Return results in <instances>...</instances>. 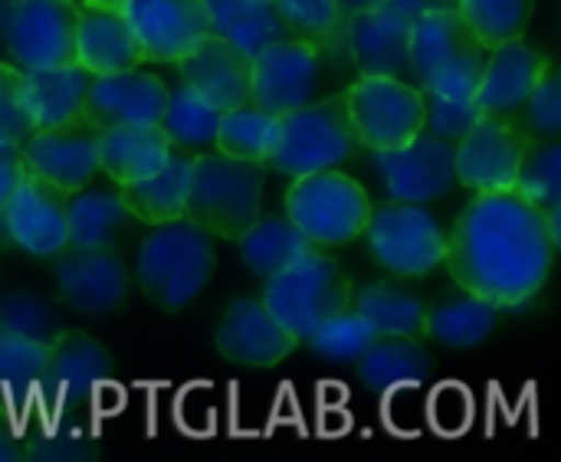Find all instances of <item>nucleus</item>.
<instances>
[{"mask_svg":"<svg viewBox=\"0 0 561 462\" xmlns=\"http://www.w3.org/2000/svg\"><path fill=\"white\" fill-rule=\"evenodd\" d=\"M561 233L516 190L477 194L447 233V269L463 292L519 309L546 286Z\"/></svg>","mask_w":561,"mask_h":462,"instance_id":"f257e3e1","label":"nucleus"},{"mask_svg":"<svg viewBox=\"0 0 561 462\" xmlns=\"http://www.w3.org/2000/svg\"><path fill=\"white\" fill-rule=\"evenodd\" d=\"M214 236L187 217L154 223L135 259V279L141 292L164 312H181L191 305L214 279Z\"/></svg>","mask_w":561,"mask_h":462,"instance_id":"f03ea898","label":"nucleus"},{"mask_svg":"<svg viewBox=\"0 0 561 462\" xmlns=\"http://www.w3.org/2000/svg\"><path fill=\"white\" fill-rule=\"evenodd\" d=\"M490 49L460 20L454 7L424 10L414 16L408 46V76H414L421 92H437L447 99H473L483 79Z\"/></svg>","mask_w":561,"mask_h":462,"instance_id":"7ed1b4c3","label":"nucleus"},{"mask_svg":"<svg viewBox=\"0 0 561 462\" xmlns=\"http://www.w3.org/2000/svg\"><path fill=\"white\" fill-rule=\"evenodd\" d=\"M263 184H266V164L240 161L220 151H201L194 154L191 164L184 217L204 227L210 236L233 243L260 217Z\"/></svg>","mask_w":561,"mask_h":462,"instance_id":"20e7f679","label":"nucleus"},{"mask_svg":"<svg viewBox=\"0 0 561 462\" xmlns=\"http://www.w3.org/2000/svg\"><path fill=\"white\" fill-rule=\"evenodd\" d=\"M358 138L348 122L345 92L299 105L276 122V145L266 158V168L286 177H302L316 171H335L352 161Z\"/></svg>","mask_w":561,"mask_h":462,"instance_id":"39448f33","label":"nucleus"},{"mask_svg":"<svg viewBox=\"0 0 561 462\" xmlns=\"http://www.w3.org/2000/svg\"><path fill=\"white\" fill-rule=\"evenodd\" d=\"M263 305L296 342H306L325 319L352 305V279L325 250H312L266 279Z\"/></svg>","mask_w":561,"mask_h":462,"instance_id":"423d86ee","label":"nucleus"},{"mask_svg":"<svg viewBox=\"0 0 561 462\" xmlns=\"http://www.w3.org/2000/svg\"><path fill=\"white\" fill-rule=\"evenodd\" d=\"M371 207L368 190L339 168L293 177L286 190V217L322 250L358 240Z\"/></svg>","mask_w":561,"mask_h":462,"instance_id":"0eeeda50","label":"nucleus"},{"mask_svg":"<svg viewBox=\"0 0 561 462\" xmlns=\"http://www.w3.org/2000/svg\"><path fill=\"white\" fill-rule=\"evenodd\" d=\"M362 236L371 259L394 279H421L447 256V230L424 204L388 200L371 207Z\"/></svg>","mask_w":561,"mask_h":462,"instance_id":"6e6552de","label":"nucleus"},{"mask_svg":"<svg viewBox=\"0 0 561 462\" xmlns=\"http://www.w3.org/2000/svg\"><path fill=\"white\" fill-rule=\"evenodd\" d=\"M345 102L358 148L391 151L424 131V95L408 79L358 76L345 89Z\"/></svg>","mask_w":561,"mask_h":462,"instance_id":"1a4fd4ad","label":"nucleus"},{"mask_svg":"<svg viewBox=\"0 0 561 462\" xmlns=\"http://www.w3.org/2000/svg\"><path fill=\"white\" fill-rule=\"evenodd\" d=\"M454 7V0H388L345 16V53L358 76H408V46L414 16Z\"/></svg>","mask_w":561,"mask_h":462,"instance_id":"9d476101","label":"nucleus"},{"mask_svg":"<svg viewBox=\"0 0 561 462\" xmlns=\"http://www.w3.org/2000/svg\"><path fill=\"white\" fill-rule=\"evenodd\" d=\"M325 53L306 39L286 36L266 43L253 53V85L250 102L270 115H286L299 105L322 99L325 79Z\"/></svg>","mask_w":561,"mask_h":462,"instance_id":"9b49d317","label":"nucleus"},{"mask_svg":"<svg viewBox=\"0 0 561 462\" xmlns=\"http://www.w3.org/2000/svg\"><path fill=\"white\" fill-rule=\"evenodd\" d=\"M79 0H16L3 46L20 69H53L76 62Z\"/></svg>","mask_w":561,"mask_h":462,"instance_id":"f8f14e48","label":"nucleus"},{"mask_svg":"<svg viewBox=\"0 0 561 462\" xmlns=\"http://www.w3.org/2000/svg\"><path fill=\"white\" fill-rule=\"evenodd\" d=\"M454 151H457V141L421 131L414 141L401 148L371 151V154H375V168L391 200L431 204V200L447 197L457 187Z\"/></svg>","mask_w":561,"mask_h":462,"instance_id":"ddd939ff","label":"nucleus"},{"mask_svg":"<svg viewBox=\"0 0 561 462\" xmlns=\"http://www.w3.org/2000/svg\"><path fill=\"white\" fill-rule=\"evenodd\" d=\"M53 273L62 305L79 315H108L128 299L131 276L112 246H62Z\"/></svg>","mask_w":561,"mask_h":462,"instance_id":"4468645a","label":"nucleus"},{"mask_svg":"<svg viewBox=\"0 0 561 462\" xmlns=\"http://www.w3.org/2000/svg\"><path fill=\"white\" fill-rule=\"evenodd\" d=\"M529 141L533 138L513 118L480 115L457 141V184L470 187L473 194L513 190L516 168Z\"/></svg>","mask_w":561,"mask_h":462,"instance_id":"2eb2a0df","label":"nucleus"},{"mask_svg":"<svg viewBox=\"0 0 561 462\" xmlns=\"http://www.w3.org/2000/svg\"><path fill=\"white\" fill-rule=\"evenodd\" d=\"M20 151L26 171H33L36 177L49 181L66 194L82 190L99 174V128L85 115H76L49 128H36L20 145Z\"/></svg>","mask_w":561,"mask_h":462,"instance_id":"dca6fc26","label":"nucleus"},{"mask_svg":"<svg viewBox=\"0 0 561 462\" xmlns=\"http://www.w3.org/2000/svg\"><path fill=\"white\" fill-rule=\"evenodd\" d=\"M66 190L26 171V177L0 210L3 240L23 250L26 256L53 259L66 246Z\"/></svg>","mask_w":561,"mask_h":462,"instance_id":"f3484780","label":"nucleus"},{"mask_svg":"<svg viewBox=\"0 0 561 462\" xmlns=\"http://www.w3.org/2000/svg\"><path fill=\"white\" fill-rule=\"evenodd\" d=\"M174 66L181 72V82L217 112H227V108L250 102L253 56L224 36L207 33Z\"/></svg>","mask_w":561,"mask_h":462,"instance_id":"a211bd4d","label":"nucleus"},{"mask_svg":"<svg viewBox=\"0 0 561 462\" xmlns=\"http://www.w3.org/2000/svg\"><path fill=\"white\" fill-rule=\"evenodd\" d=\"M164 105H168V85L154 72L135 66L122 72L92 76L82 102V115L99 131H105L118 125H158Z\"/></svg>","mask_w":561,"mask_h":462,"instance_id":"6ab92c4d","label":"nucleus"},{"mask_svg":"<svg viewBox=\"0 0 561 462\" xmlns=\"http://www.w3.org/2000/svg\"><path fill=\"white\" fill-rule=\"evenodd\" d=\"M122 13L145 62H178L210 33L204 0H128Z\"/></svg>","mask_w":561,"mask_h":462,"instance_id":"aec40b11","label":"nucleus"},{"mask_svg":"<svg viewBox=\"0 0 561 462\" xmlns=\"http://www.w3.org/2000/svg\"><path fill=\"white\" fill-rule=\"evenodd\" d=\"M108 378H112L108 348L85 332L62 328L59 338L46 351V365H43L36 391L49 404L92 401Z\"/></svg>","mask_w":561,"mask_h":462,"instance_id":"412c9836","label":"nucleus"},{"mask_svg":"<svg viewBox=\"0 0 561 462\" xmlns=\"http://www.w3.org/2000/svg\"><path fill=\"white\" fill-rule=\"evenodd\" d=\"M217 351L243 368H273L296 351V338L276 322L263 299H237L217 325Z\"/></svg>","mask_w":561,"mask_h":462,"instance_id":"4be33fe9","label":"nucleus"},{"mask_svg":"<svg viewBox=\"0 0 561 462\" xmlns=\"http://www.w3.org/2000/svg\"><path fill=\"white\" fill-rule=\"evenodd\" d=\"M549 59L526 46L523 36L500 43L490 49L486 66H483V79L477 85V105L483 115H500V118H513L523 102L529 99V92L536 89V82L542 79Z\"/></svg>","mask_w":561,"mask_h":462,"instance_id":"5701e85b","label":"nucleus"},{"mask_svg":"<svg viewBox=\"0 0 561 462\" xmlns=\"http://www.w3.org/2000/svg\"><path fill=\"white\" fill-rule=\"evenodd\" d=\"M76 62L92 76L122 72L145 62L135 30L122 10L79 3V26H76Z\"/></svg>","mask_w":561,"mask_h":462,"instance_id":"b1692460","label":"nucleus"},{"mask_svg":"<svg viewBox=\"0 0 561 462\" xmlns=\"http://www.w3.org/2000/svg\"><path fill=\"white\" fill-rule=\"evenodd\" d=\"M171 154V141L161 125H118L99 131V171L122 184L154 174Z\"/></svg>","mask_w":561,"mask_h":462,"instance_id":"393cba45","label":"nucleus"},{"mask_svg":"<svg viewBox=\"0 0 561 462\" xmlns=\"http://www.w3.org/2000/svg\"><path fill=\"white\" fill-rule=\"evenodd\" d=\"M191 164H194V154H184V151L171 148L168 161L154 174L118 187V197H122L125 210L135 220L148 223V227L184 217V194H187Z\"/></svg>","mask_w":561,"mask_h":462,"instance_id":"a878e982","label":"nucleus"},{"mask_svg":"<svg viewBox=\"0 0 561 462\" xmlns=\"http://www.w3.org/2000/svg\"><path fill=\"white\" fill-rule=\"evenodd\" d=\"M237 250H240V259L250 273H256L260 279H270L276 276L279 269L293 266L296 259L309 256L312 250H322L316 246L286 213H260L253 220V227L233 240Z\"/></svg>","mask_w":561,"mask_h":462,"instance_id":"bb28decb","label":"nucleus"},{"mask_svg":"<svg viewBox=\"0 0 561 462\" xmlns=\"http://www.w3.org/2000/svg\"><path fill=\"white\" fill-rule=\"evenodd\" d=\"M23 82H26L33 125L49 128V125L82 115V102H85L92 72L82 69L79 62L53 66V69H23Z\"/></svg>","mask_w":561,"mask_h":462,"instance_id":"cd10ccee","label":"nucleus"},{"mask_svg":"<svg viewBox=\"0 0 561 462\" xmlns=\"http://www.w3.org/2000/svg\"><path fill=\"white\" fill-rule=\"evenodd\" d=\"M352 309L378 332V335H404L427 338V305L417 292L398 282H371L352 296Z\"/></svg>","mask_w":561,"mask_h":462,"instance_id":"c85d7f7f","label":"nucleus"},{"mask_svg":"<svg viewBox=\"0 0 561 462\" xmlns=\"http://www.w3.org/2000/svg\"><path fill=\"white\" fill-rule=\"evenodd\" d=\"M204 10L210 33L237 43L250 56L260 53L266 43L289 36L273 0H204Z\"/></svg>","mask_w":561,"mask_h":462,"instance_id":"c756f323","label":"nucleus"},{"mask_svg":"<svg viewBox=\"0 0 561 462\" xmlns=\"http://www.w3.org/2000/svg\"><path fill=\"white\" fill-rule=\"evenodd\" d=\"M500 325V309L473 292L444 296L434 309H427V335L447 348H473L486 342Z\"/></svg>","mask_w":561,"mask_h":462,"instance_id":"7c9ffc66","label":"nucleus"},{"mask_svg":"<svg viewBox=\"0 0 561 462\" xmlns=\"http://www.w3.org/2000/svg\"><path fill=\"white\" fill-rule=\"evenodd\" d=\"M118 190L82 187L66 200V246H112L128 223Z\"/></svg>","mask_w":561,"mask_h":462,"instance_id":"2f4dec72","label":"nucleus"},{"mask_svg":"<svg viewBox=\"0 0 561 462\" xmlns=\"http://www.w3.org/2000/svg\"><path fill=\"white\" fill-rule=\"evenodd\" d=\"M355 365H358V381L375 394L391 391L398 384H414L431 368L427 351L421 348V342L404 338V335H378L362 351V358Z\"/></svg>","mask_w":561,"mask_h":462,"instance_id":"473e14b6","label":"nucleus"},{"mask_svg":"<svg viewBox=\"0 0 561 462\" xmlns=\"http://www.w3.org/2000/svg\"><path fill=\"white\" fill-rule=\"evenodd\" d=\"M513 190L533 207H539L546 220L561 233V148L556 138L526 145Z\"/></svg>","mask_w":561,"mask_h":462,"instance_id":"72a5a7b5","label":"nucleus"},{"mask_svg":"<svg viewBox=\"0 0 561 462\" xmlns=\"http://www.w3.org/2000/svg\"><path fill=\"white\" fill-rule=\"evenodd\" d=\"M161 131L168 135L174 151L184 154H201L207 148H214L217 141V125H220V112L210 108L204 99H197L184 82L178 89H168V105L161 112Z\"/></svg>","mask_w":561,"mask_h":462,"instance_id":"f704fd0d","label":"nucleus"},{"mask_svg":"<svg viewBox=\"0 0 561 462\" xmlns=\"http://www.w3.org/2000/svg\"><path fill=\"white\" fill-rule=\"evenodd\" d=\"M276 122H279V115H270V112L256 108L253 102L227 108V112H220L214 148L220 154H230L240 161L266 164V158L276 145Z\"/></svg>","mask_w":561,"mask_h":462,"instance_id":"c9c22d12","label":"nucleus"},{"mask_svg":"<svg viewBox=\"0 0 561 462\" xmlns=\"http://www.w3.org/2000/svg\"><path fill=\"white\" fill-rule=\"evenodd\" d=\"M289 36L319 46L325 56L345 53V13L339 0H273Z\"/></svg>","mask_w":561,"mask_h":462,"instance_id":"e433bc0d","label":"nucleus"},{"mask_svg":"<svg viewBox=\"0 0 561 462\" xmlns=\"http://www.w3.org/2000/svg\"><path fill=\"white\" fill-rule=\"evenodd\" d=\"M454 10L477 33V39L486 49H493L526 33L533 0H454Z\"/></svg>","mask_w":561,"mask_h":462,"instance_id":"4c0bfd02","label":"nucleus"},{"mask_svg":"<svg viewBox=\"0 0 561 462\" xmlns=\"http://www.w3.org/2000/svg\"><path fill=\"white\" fill-rule=\"evenodd\" d=\"M0 332L30 338L36 345H53L62 332L56 305L30 289H13L0 296Z\"/></svg>","mask_w":561,"mask_h":462,"instance_id":"58836bf2","label":"nucleus"},{"mask_svg":"<svg viewBox=\"0 0 561 462\" xmlns=\"http://www.w3.org/2000/svg\"><path fill=\"white\" fill-rule=\"evenodd\" d=\"M46 351H49L46 345L0 332V397L3 401H26L30 394H36Z\"/></svg>","mask_w":561,"mask_h":462,"instance_id":"ea45409f","label":"nucleus"},{"mask_svg":"<svg viewBox=\"0 0 561 462\" xmlns=\"http://www.w3.org/2000/svg\"><path fill=\"white\" fill-rule=\"evenodd\" d=\"M378 338V332L348 305L342 312H335L332 319H325L306 342L316 355L329 358V361H358L362 351Z\"/></svg>","mask_w":561,"mask_h":462,"instance_id":"a19ab883","label":"nucleus"},{"mask_svg":"<svg viewBox=\"0 0 561 462\" xmlns=\"http://www.w3.org/2000/svg\"><path fill=\"white\" fill-rule=\"evenodd\" d=\"M513 122L533 138V141H546L556 138L561 131V79L559 69L549 62L542 79L536 82V89L529 92V99L523 102V108L513 115Z\"/></svg>","mask_w":561,"mask_h":462,"instance_id":"79ce46f5","label":"nucleus"},{"mask_svg":"<svg viewBox=\"0 0 561 462\" xmlns=\"http://www.w3.org/2000/svg\"><path fill=\"white\" fill-rule=\"evenodd\" d=\"M36 131L30 99H26V82L23 69L0 62V141L23 145Z\"/></svg>","mask_w":561,"mask_h":462,"instance_id":"37998d69","label":"nucleus"},{"mask_svg":"<svg viewBox=\"0 0 561 462\" xmlns=\"http://www.w3.org/2000/svg\"><path fill=\"white\" fill-rule=\"evenodd\" d=\"M424 95V131L460 141V135L483 115L477 99H447L437 92H421Z\"/></svg>","mask_w":561,"mask_h":462,"instance_id":"c03bdc74","label":"nucleus"},{"mask_svg":"<svg viewBox=\"0 0 561 462\" xmlns=\"http://www.w3.org/2000/svg\"><path fill=\"white\" fill-rule=\"evenodd\" d=\"M26 460L39 462H79L99 453L95 440L72 434V430H39L23 437Z\"/></svg>","mask_w":561,"mask_h":462,"instance_id":"a18cd8bd","label":"nucleus"},{"mask_svg":"<svg viewBox=\"0 0 561 462\" xmlns=\"http://www.w3.org/2000/svg\"><path fill=\"white\" fill-rule=\"evenodd\" d=\"M23 177H26V161H23L20 145L0 141V210L7 207V200L13 197Z\"/></svg>","mask_w":561,"mask_h":462,"instance_id":"49530a36","label":"nucleus"},{"mask_svg":"<svg viewBox=\"0 0 561 462\" xmlns=\"http://www.w3.org/2000/svg\"><path fill=\"white\" fill-rule=\"evenodd\" d=\"M26 450H23V434H16L10 424L0 420V462H23Z\"/></svg>","mask_w":561,"mask_h":462,"instance_id":"de8ad7c7","label":"nucleus"},{"mask_svg":"<svg viewBox=\"0 0 561 462\" xmlns=\"http://www.w3.org/2000/svg\"><path fill=\"white\" fill-rule=\"evenodd\" d=\"M381 3H388V0H339V7H342L345 16L362 13V10H371V7H381Z\"/></svg>","mask_w":561,"mask_h":462,"instance_id":"09e8293b","label":"nucleus"},{"mask_svg":"<svg viewBox=\"0 0 561 462\" xmlns=\"http://www.w3.org/2000/svg\"><path fill=\"white\" fill-rule=\"evenodd\" d=\"M13 7H16V0H0V43H3L7 23H10V16H13Z\"/></svg>","mask_w":561,"mask_h":462,"instance_id":"8fccbe9b","label":"nucleus"},{"mask_svg":"<svg viewBox=\"0 0 561 462\" xmlns=\"http://www.w3.org/2000/svg\"><path fill=\"white\" fill-rule=\"evenodd\" d=\"M85 3H95V7H108V10H125L128 0H85Z\"/></svg>","mask_w":561,"mask_h":462,"instance_id":"3c124183","label":"nucleus"}]
</instances>
